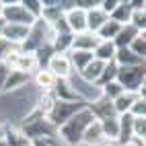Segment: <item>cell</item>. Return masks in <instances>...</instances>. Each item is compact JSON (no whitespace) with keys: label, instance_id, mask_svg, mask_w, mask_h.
<instances>
[{"label":"cell","instance_id":"26","mask_svg":"<svg viewBox=\"0 0 146 146\" xmlns=\"http://www.w3.org/2000/svg\"><path fill=\"white\" fill-rule=\"evenodd\" d=\"M72 33H54L52 37V47L56 54H68L72 47Z\"/></svg>","mask_w":146,"mask_h":146},{"label":"cell","instance_id":"8","mask_svg":"<svg viewBox=\"0 0 146 146\" xmlns=\"http://www.w3.org/2000/svg\"><path fill=\"white\" fill-rule=\"evenodd\" d=\"M52 95L56 97V101H66V103H80L82 101L78 97V93L74 91L70 78H68V80H56L54 89H52Z\"/></svg>","mask_w":146,"mask_h":146},{"label":"cell","instance_id":"42","mask_svg":"<svg viewBox=\"0 0 146 146\" xmlns=\"http://www.w3.org/2000/svg\"><path fill=\"white\" fill-rule=\"evenodd\" d=\"M121 146H144V142H140V140H136V138H132L130 142H125V144H121Z\"/></svg>","mask_w":146,"mask_h":146},{"label":"cell","instance_id":"30","mask_svg":"<svg viewBox=\"0 0 146 146\" xmlns=\"http://www.w3.org/2000/svg\"><path fill=\"white\" fill-rule=\"evenodd\" d=\"M54 105H56V97H54L52 93H41V97H39L37 103H35V107L43 113V117H47V115L52 113Z\"/></svg>","mask_w":146,"mask_h":146},{"label":"cell","instance_id":"1","mask_svg":"<svg viewBox=\"0 0 146 146\" xmlns=\"http://www.w3.org/2000/svg\"><path fill=\"white\" fill-rule=\"evenodd\" d=\"M91 121H95L93 113L86 109V107H82V109L76 111L64 125L58 128V138H60L64 144H68V146H80L82 134H84L86 125H89Z\"/></svg>","mask_w":146,"mask_h":146},{"label":"cell","instance_id":"9","mask_svg":"<svg viewBox=\"0 0 146 146\" xmlns=\"http://www.w3.org/2000/svg\"><path fill=\"white\" fill-rule=\"evenodd\" d=\"M64 21H66V25H68V29H70L72 35L86 31V11H82V8H78V6L66 11L64 13Z\"/></svg>","mask_w":146,"mask_h":146},{"label":"cell","instance_id":"46","mask_svg":"<svg viewBox=\"0 0 146 146\" xmlns=\"http://www.w3.org/2000/svg\"><path fill=\"white\" fill-rule=\"evenodd\" d=\"M107 146H113V144H107Z\"/></svg>","mask_w":146,"mask_h":146},{"label":"cell","instance_id":"29","mask_svg":"<svg viewBox=\"0 0 146 146\" xmlns=\"http://www.w3.org/2000/svg\"><path fill=\"white\" fill-rule=\"evenodd\" d=\"M115 76H117V66H115V62L105 64V68H103L101 76H99V80L95 82V86H97V89H101V86H105L107 82H113Z\"/></svg>","mask_w":146,"mask_h":146},{"label":"cell","instance_id":"41","mask_svg":"<svg viewBox=\"0 0 146 146\" xmlns=\"http://www.w3.org/2000/svg\"><path fill=\"white\" fill-rule=\"evenodd\" d=\"M31 146H58V138H35Z\"/></svg>","mask_w":146,"mask_h":146},{"label":"cell","instance_id":"38","mask_svg":"<svg viewBox=\"0 0 146 146\" xmlns=\"http://www.w3.org/2000/svg\"><path fill=\"white\" fill-rule=\"evenodd\" d=\"M117 4H119V0H99V8H101L107 17L115 11V6H117Z\"/></svg>","mask_w":146,"mask_h":146},{"label":"cell","instance_id":"15","mask_svg":"<svg viewBox=\"0 0 146 146\" xmlns=\"http://www.w3.org/2000/svg\"><path fill=\"white\" fill-rule=\"evenodd\" d=\"M115 52H117V47L113 45V41H99V45L93 50V58L103 64H109V62H113Z\"/></svg>","mask_w":146,"mask_h":146},{"label":"cell","instance_id":"3","mask_svg":"<svg viewBox=\"0 0 146 146\" xmlns=\"http://www.w3.org/2000/svg\"><path fill=\"white\" fill-rule=\"evenodd\" d=\"M0 21L8 25H23V27H33L37 19L25 11L21 0H2V13H0Z\"/></svg>","mask_w":146,"mask_h":146},{"label":"cell","instance_id":"45","mask_svg":"<svg viewBox=\"0 0 146 146\" xmlns=\"http://www.w3.org/2000/svg\"><path fill=\"white\" fill-rule=\"evenodd\" d=\"M0 13H2V0H0Z\"/></svg>","mask_w":146,"mask_h":146},{"label":"cell","instance_id":"22","mask_svg":"<svg viewBox=\"0 0 146 146\" xmlns=\"http://www.w3.org/2000/svg\"><path fill=\"white\" fill-rule=\"evenodd\" d=\"M68 58H70L74 74H80L86 68V64L93 62V54L91 52H68Z\"/></svg>","mask_w":146,"mask_h":146},{"label":"cell","instance_id":"6","mask_svg":"<svg viewBox=\"0 0 146 146\" xmlns=\"http://www.w3.org/2000/svg\"><path fill=\"white\" fill-rule=\"evenodd\" d=\"M86 109L93 113V117L97 121L117 117V115H115V109H113V101L105 99V97H99V99H95L93 103H89V105H86Z\"/></svg>","mask_w":146,"mask_h":146},{"label":"cell","instance_id":"11","mask_svg":"<svg viewBox=\"0 0 146 146\" xmlns=\"http://www.w3.org/2000/svg\"><path fill=\"white\" fill-rule=\"evenodd\" d=\"M80 144H82V146H99V144H105V140H103V132H101V123L97 121V119L86 125ZM105 146H107V144H105Z\"/></svg>","mask_w":146,"mask_h":146},{"label":"cell","instance_id":"10","mask_svg":"<svg viewBox=\"0 0 146 146\" xmlns=\"http://www.w3.org/2000/svg\"><path fill=\"white\" fill-rule=\"evenodd\" d=\"M99 37H97V33H91V31H82V33H76L72 37V47L70 52H91L97 45H99Z\"/></svg>","mask_w":146,"mask_h":146},{"label":"cell","instance_id":"19","mask_svg":"<svg viewBox=\"0 0 146 146\" xmlns=\"http://www.w3.org/2000/svg\"><path fill=\"white\" fill-rule=\"evenodd\" d=\"M132 121L134 117L130 113H125V115H117V123H119V136H117V146L125 144V142H130L134 136H132Z\"/></svg>","mask_w":146,"mask_h":146},{"label":"cell","instance_id":"13","mask_svg":"<svg viewBox=\"0 0 146 146\" xmlns=\"http://www.w3.org/2000/svg\"><path fill=\"white\" fill-rule=\"evenodd\" d=\"M33 82H35V86L39 89L41 93H52V89H54V84H56V76L47 70V68H39L33 76Z\"/></svg>","mask_w":146,"mask_h":146},{"label":"cell","instance_id":"36","mask_svg":"<svg viewBox=\"0 0 146 146\" xmlns=\"http://www.w3.org/2000/svg\"><path fill=\"white\" fill-rule=\"evenodd\" d=\"M39 119H43V113L37 109V107L33 105V109L29 111L25 117H23V121H21V128H27V125H31V123H35V121H39Z\"/></svg>","mask_w":146,"mask_h":146},{"label":"cell","instance_id":"35","mask_svg":"<svg viewBox=\"0 0 146 146\" xmlns=\"http://www.w3.org/2000/svg\"><path fill=\"white\" fill-rule=\"evenodd\" d=\"M132 117H146V99H142V97H138L132 107H130V111H128Z\"/></svg>","mask_w":146,"mask_h":146},{"label":"cell","instance_id":"44","mask_svg":"<svg viewBox=\"0 0 146 146\" xmlns=\"http://www.w3.org/2000/svg\"><path fill=\"white\" fill-rule=\"evenodd\" d=\"M2 25H4V23H2V21H0V33H2Z\"/></svg>","mask_w":146,"mask_h":146},{"label":"cell","instance_id":"2","mask_svg":"<svg viewBox=\"0 0 146 146\" xmlns=\"http://www.w3.org/2000/svg\"><path fill=\"white\" fill-rule=\"evenodd\" d=\"M115 82H117L123 91L138 93V97L146 99L144 97L146 95V70H144V64L132 66V68H117Z\"/></svg>","mask_w":146,"mask_h":146},{"label":"cell","instance_id":"33","mask_svg":"<svg viewBox=\"0 0 146 146\" xmlns=\"http://www.w3.org/2000/svg\"><path fill=\"white\" fill-rule=\"evenodd\" d=\"M132 136L136 140H140V142L146 140V117H134V121H132Z\"/></svg>","mask_w":146,"mask_h":146},{"label":"cell","instance_id":"25","mask_svg":"<svg viewBox=\"0 0 146 146\" xmlns=\"http://www.w3.org/2000/svg\"><path fill=\"white\" fill-rule=\"evenodd\" d=\"M136 35H138V31H136L132 25H121L119 33L115 35V39H113V45L117 47V50H121V47H128Z\"/></svg>","mask_w":146,"mask_h":146},{"label":"cell","instance_id":"32","mask_svg":"<svg viewBox=\"0 0 146 146\" xmlns=\"http://www.w3.org/2000/svg\"><path fill=\"white\" fill-rule=\"evenodd\" d=\"M99 91H101V97H105V99H109V101H115V99L123 93V89H121L115 80H113V82H107L105 86H101Z\"/></svg>","mask_w":146,"mask_h":146},{"label":"cell","instance_id":"40","mask_svg":"<svg viewBox=\"0 0 146 146\" xmlns=\"http://www.w3.org/2000/svg\"><path fill=\"white\" fill-rule=\"evenodd\" d=\"M8 74H11V68H8L4 62H0V95H2V89H4V82L8 78Z\"/></svg>","mask_w":146,"mask_h":146},{"label":"cell","instance_id":"21","mask_svg":"<svg viewBox=\"0 0 146 146\" xmlns=\"http://www.w3.org/2000/svg\"><path fill=\"white\" fill-rule=\"evenodd\" d=\"M138 99V93H128V91H123L117 99L113 101V109H115V115H125L130 111V107L132 103Z\"/></svg>","mask_w":146,"mask_h":146},{"label":"cell","instance_id":"16","mask_svg":"<svg viewBox=\"0 0 146 146\" xmlns=\"http://www.w3.org/2000/svg\"><path fill=\"white\" fill-rule=\"evenodd\" d=\"M113 62L117 68H132V66H140L144 64V60H140L138 56H134L128 47H121V50L115 52V58H113Z\"/></svg>","mask_w":146,"mask_h":146},{"label":"cell","instance_id":"7","mask_svg":"<svg viewBox=\"0 0 146 146\" xmlns=\"http://www.w3.org/2000/svg\"><path fill=\"white\" fill-rule=\"evenodd\" d=\"M29 29L31 27H23V25H8L4 23L2 25V33H0V37L2 39H6L11 45L19 47V45H23L25 39L29 37Z\"/></svg>","mask_w":146,"mask_h":146},{"label":"cell","instance_id":"27","mask_svg":"<svg viewBox=\"0 0 146 146\" xmlns=\"http://www.w3.org/2000/svg\"><path fill=\"white\" fill-rule=\"evenodd\" d=\"M119 29H121V25H117L115 21H111V19H107L105 25L97 31V37H99L101 41H113L115 35L119 33Z\"/></svg>","mask_w":146,"mask_h":146},{"label":"cell","instance_id":"18","mask_svg":"<svg viewBox=\"0 0 146 146\" xmlns=\"http://www.w3.org/2000/svg\"><path fill=\"white\" fill-rule=\"evenodd\" d=\"M103 68H105V64L93 58V62L86 64V68L78 74V78L84 80V82H89V84H95L97 80H99V76H101V72H103Z\"/></svg>","mask_w":146,"mask_h":146},{"label":"cell","instance_id":"5","mask_svg":"<svg viewBox=\"0 0 146 146\" xmlns=\"http://www.w3.org/2000/svg\"><path fill=\"white\" fill-rule=\"evenodd\" d=\"M45 68L50 70L56 80H68L74 76V70H72V64H70V58H68V54H52V58L47 60Z\"/></svg>","mask_w":146,"mask_h":146},{"label":"cell","instance_id":"20","mask_svg":"<svg viewBox=\"0 0 146 146\" xmlns=\"http://www.w3.org/2000/svg\"><path fill=\"white\" fill-rule=\"evenodd\" d=\"M2 140L6 142V146H31V140L23 134L21 128H6Z\"/></svg>","mask_w":146,"mask_h":146},{"label":"cell","instance_id":"43","mask_svg":"<svg viewBox=\"0 0 146 146\" xmlns=\"http://www.w3.org/2000/svg\"><path fill=\"white\" fill-rule=\"evenodd\" d=\"M0 146H6V142H4V140H0Z\"/></svg>","mask_w":146,"mask_h":146},{"label":"cell","instance_id":"17","mask_svg":"<svg viewBox=\"0 0 146 146\" xmlns=\"http://www.w3.org/2000/svg\"><path fill=\"white\" fill-rule=\"evenodd\" d=\"M107 17L99 6H95V8H91V11H86V31H91V33H97L99 29L105 25V21H107Z\"/></svg>","mask_w":146,"mask_h":146},{"label":"cell","instance_id":"28","mask_svg":"<svg viewBox=\"0 0 146 146\" xmlns=\"http://www.w3.org/2000/svg\"><path fill=\"white\" fill-rule=\"evenodd\" d=\"M128 50L134 54V56H138L140 60H146V33H138L132 39V43L128 45Z\"/></svg>","mask_w":146,"mask_h":146},{"label":"cell","instance_id":"39","mask_svg":"<svg viewBox=\"0 0 146 146\" xmlns=\"http://www.w3.org/2000/svg\"><path fill=\"white\" fill-rule=\"evenodd\" d=\"M13 50H15V45H11L6 39H2V37H0V62H4V60H6V56L11 54Z\"/></svg>","mask_w":146,"mask_h":146},{"label":"cell","instance_id":"14","mask_svg":"<svg viewBox=\"0 0 146 146\" xmlns=\"http://www.w3.org/2000/svg\"><path fill=\"white\" fill-rule=\"evenodd\" d=\"M101 123V132H103V140L105 144H113L117 146V136H119V123L117 117H111V119H103Z\"/></svg>","mask_w":146,"mask_h":146},{"label":"cell","instance_id":"24","mask_svg":"<svg viewBox=\"0 0 146 146\" xmlns=\"http://www.w3.org/2000/svg\"><path fill=\"white\" fill-rule=\"evenodd\" d=\"M130 15H132L130 0H119V4L115 6V11L109 15V19H111V21H115L117 25H128V23H130Z\"/></svg>","mask_w":146,"mask_h":146},{"label":"cell","instance_id":"31","mask_svg":"<svg viewBox=\"0 0 146 146\" xmlns=\"http://www.w3.org/2000/svg\"><path fill=\"white\" fill-rule=\"evenodd\" d=\"M128 25H132L138 33H146V8H142V11H132Z\"/></svg>","mask_w":146,"mask_h":146},{"label":"cell","instance_id":"4","mask_svg":"<svg viewBox=\"0 0 146 146\" xmlns=\"http://www.w3.org/2000/svg\"><path fill=\"white\" fill-rule=\"evenodd\" d=\"M82 107H86V103H66V101H56V105H54V109H52V113L47 115V121H50L54 128L58 130L60 125H64L68 119L72 117V115L76 113V111H80Z\"/></svg>","mask_w":146,"mask_h":146},{"label":"cell","instance_id":"34","mask_svg":"<svg viewBox=\"0 0 146 146\" xmlns=\"http://www.w3.org/2000/svg\"><path fill=\"white\" fill-rule=\"evenodd\" d=\"M52 54H54V47H52V43H43L39 50L35 52V60H37V66L39 68H45V64H47V60L52 58Z\"/></svg>","mask_w":146,"mask_h":146},{"label":"cell","instance_id":"37","mask_svg":"<svg viewBox=\"0 0 146 146\" xmlns=\"http://www.w3.org/2000/svg\"><path fill=\"white\" fill-rule=\"evenodd\" d=\"M21 4L25 6L27 13H31L35 19H39V15H41V2L39 0H21Z\"/></svg>","mask_w":146,"mask_h":146},{"label":"cell","instance_id":"23","mask_svg":"<svg viewBox=\"0 0 146 146\" xmlns=\"http://www.w3.org/2000/svg\"><path fill=\"white\" fill-rule=\"evenodd\" d=\"M60 2H62V0H60ZM60 2L54 4V6H41V15H39V19H41V21H43L47 27H52L54 23H58V21L64 17V11H62Z\"/></svg>","mask_w":146,"mask_h":146},{"label":"cell","instance_id":"12","mask_svg":"<svg viewBox=\"0 0 146 146\" xmlns=\"http://www.w3.org/2000/svg\"><path fill=\"white\" fill-rule=\"evenodd\" d=\"M29 82H31V74H25V72H19V70H11V74H8V78L4 82L2 93H15L19 89H23V86H27Z\"/></svg>","mask_w":146,"mask_h":146}]
</instances>
